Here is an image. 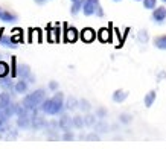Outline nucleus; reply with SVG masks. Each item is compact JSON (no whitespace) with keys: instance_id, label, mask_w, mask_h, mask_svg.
<instances>
[{"instance_id":"f257e3e1","label":"nucleus","mask_w":166,"mask_h":149,"mask_svg":"<svg viewBox=\"0 0 166 149\" xmlns=\"http://www.w3.org/2000/svg\"><path fill=\"white\" fill-rule=\"evenodd\" d=\"M41 111L46 113V114H50V116H55V114H59L64 108V94L62 93H57L52 99H46L41 102L40 105Z\"/></svg>"},{"instance_id":"f03ea898","label":"nucleus","mask_w":166,"mask_h":149,"mask_svg":"<svg viewBox=\"0 0 166 149\" xmlns=\"http://www.w3.org/2000/svg\"><path fill=\"white\" fill-rule=\"evenodd\" d=\"M44 90L43 88H40V90H35V91H32L31 94H28L26 98L23 99V105L26 106V110H35V108L38 106V105H41V102L44 101Z\"/></svg>"},{"instance_id":"7ed1b4c3","label":"nucleus","mask_w":166,"mask_h":149,"mask_svg":"<svg viewBox=\"0 0 166 149\" xmlns=\"http://www.w3.org/2000/svg\"><path fill=\"white\" fill-rule=\"evenodd\" d=\"M98 6H99V0H84L82 12L85 15H93V14H96Z\"/></svg>"},{"instance_id":"20e7f679","label":"nucleus","mask_w":166,"mask_h":149,"mask_svg":"<svg viewBox=\"0 0 166 149\" xmlns=\"http://www.w3.org/2000/svg\"><path fill=\"white\" fill-rule=\"evenodd\" d=\"M152 20H154L156 23H159V24L165 23V20H166V8L165 6L156 8L154 11H152Z\"/></svg>"},{"instance_id":"39448f33","label":"nucleus","mask_w":166,"mask_h":149,"mask_svg":"<svg viewBox=\"0 0 166 149\" xmlns=\"http://www.w3.org/2000/svg\"><path fill=\"white\" fill-rule=\"evenodd\" d=\"M17 125H18L20 128H29V126H31V117L28 116V111L18 116V119H17Z\"/></svg>"},{"instance_id":"423d86ee","label":"nucleus","mask_w":166,"mask_h":149,"mask_svg":"<svg viewBox=\"0 0 166 149\" xmlns=\"http://www.w3.org/2000/svg\"><path fill=\"white\" fill-rule=\"evenodd\" d=\"M58 126L62 129V131H70V126H73L72 123V119L69 116H61L59 122H58Z\"/></svg>"},{"instance_id":"0eeeda50","label":"nucleus","mask_w":166,"mask_h":149,"mask_svg":"<svg viewBox=\"0 0 166 149\" xmlns=\"http://www.w3.org/2000/svg\"><path fill=\"white\" fill-rule=\"evenodd\" d=\"M113 101L114 102H116V103H122L126 98H128V93H126V91H123V90H116V91H114L113 93Z\"/></svg>"},{"instance_id":"6e6552de","label":"nucleus","mask_w":166,"mask_h":149,"mask_svg":"<svg viewBox=\"0 0 166 149\" xmlns=\"http://www.w3.org/2000/svg\"><path fill=\"white\" fill-rule=\"evenodd\" d=\"M156 98H157V93H156L154 90L148 91V94H146V96H145V99H143V102H145V106H146V108H151V106H152V103L156 102Z\"/></svg>"},{"instance_id":"1a4fd4ad","label":"nucleus","mask_w":166,"mask_h":149,"mask_svg":"<svg viewBox=\"0 0 166 149\" xmlns=\"http://www.w3.org/2000/svg\"><path fill=\"white\" fill-rule=\"evenodd\" d=\"M81 37H82V40H84V41L85 43H90V41H93V40H95V31L93 29H84L82 32H81Z\"/></svg>"},{"instance_id":"9d476101","label":"nucleus","mask_w":166,"mask_h":149,"mask_svg":"<svg viewBox=\"0 0 166 149\" xmlns=\"http://www.w3.org/2000/svg\"><path fill=\"white\" fill-rule=\"evenodd\" d=\"M14 91L18 93V94L26 93V91H28V84H26V81H24V79H20L18 82H15V85H14Z\"/></svg>"},{"instance_id":"9b49d317","label":"nucleus","mask_w":166,"mask_h":149,"mask_svg":"<svg viewBox=\"0 0 166 149\" xmlns=\"http://www.w3.org/2000/svg\"><path fill=\"white\" fill-rule=\"evenodd\" d=\"M0 20H2V21H6V23H12V21L17 20V15L11 14L9 11H2V12H0Z\"/></svg>"},{"instance_id":"f8f14e48","label":"nucleus","mask_w":166,"mask_h":149,"mask_svg":"<svg viewBox=\"0 0 166 149\" xmlns=\"http://www.w3.org/2000/svg\"><path fill=\"white\" fill-rule=\"evenodd\" d=\"M44 125H46V122H44V119H43V117L34 116V117L31 119V126H32V128H35V129H38V128H43Z\"/></svg>"},{"instance_id":"ddd939ff","label":"nucleus","mask_w":166,"mask_h":149,"mask_svg":"<svg viewBox=\"0 0 166 149\" xmlns=\"http://www.w3.org/2000/svg\"><path fill=\"white\" fill-rule=\"evenodd\" d=\"M0 43H2L3 46H6V47H17V43L12 40V37H3V35H0Z\"/></svg>"},{"instance_id":"4468645a","label":"nucleus","mask_w":166,"mask_h":149,"mask_svg":"<svg viewBox=\"0 0 166 149\" xmlns=\"http://www.w3.org/2000/svg\"><path fill=\"white\" fill-rule=\"evenodd\" d=\"M154 46L160 50H166V35H162V37H157L154 40Z\"/></svg>"},{"instance_id":"2eb2a0df","label":"nucleus","mask_w":166,"mask_h":149,"mask_svg":"<svg viewBox=\"0 0 166 149\" xmlns=\"http://www.w3.org/2000/svg\"><path fill=\"white\" fill-rule=\"evenodd\" d=\"M9 103H11V96H9V93L2 91V93H0V106L5 108V106H8Z\"/></svg>"},{"instance_id":"dca6fc26","label":"nucleus","mask_w":166,"mask_h":149,"mask_svg":"<svg viewBox=\"0 0 166 149\" xmlns=\"http://www.w3.org/2000/svg\"><path fill=\"white\" fill-rule=\"evenodd\" d=\"M78 106H79V101L75 99L73 96H70L66 101V108H67V110H75V108H78Z\"/></svg>"},{"instance_id":"f3484780","label":"nucleus","mask_w":166,"mask_h":149,"mask_svg":"<svg viewBox=\"0 0 166 149\" xmlns=\"http://www.w3.org/2000/svg\"><path fill=\"white\" fill-rule=\"evenodd\" d=\"M98 34H99L98 35L99 40H101V41H104V43H107V41H110V40H111V34H110L108 29H101Z\"/></svg>"},{"instance_id":"a211bd4d","label":"nucleus","mask_w":166,"mask_h":149,"mask_svg":"<svg viewBox=\"0 0 166 149\" xmlns=\"http://www.w3.org/2000/svg\"><path fill=\"white\" fill-rule=\"evenodd\" d=\"M9 73H11L9 65H8L5 61H0V78H6Z\"/></svg>"},{"instance_id":"6ab92c4d","label":"nucleus","mask_w":166,"mask_h":149,"mask_svg":"<svg viewBox=\"0 0 166 149\" xmlns=\"http://www.w3.org/2000/svg\"><path fill=\"white\" fill-rule=\"evenodd\" d=\"M0 85H2L3 88H6V90H14V82H12L11 79H8V78H0Z\"/></svg>"},{"instance_id":"aec40b11","label":"nucleus","mask_w":166,"mask_h":149,"mask_svg":"<svg viewBox=\"0 0 166 149\" xmlns=\"http://www.w3.org/2000/svg\"><path fill=\"white\" fill-rule=\"evenodd\" d=\"M66 40L70 41V43L76 41V40H78V32H76L75 29H67L66 31Z\"/></svg>"},{"instance_id":"412c9836","label":"nucleus","mask_w":166,"mask_h":149,"mask_svg":"<svg viewBox=\"0 0 166 149\" xmlns=\"http://www.w3.org/2000/svg\"><path fill=\"white\" fill-rule=\"evenodd\" d=\"M84 125H85V126H95V125H96V116L87 114V116L84 117Z\"/></svg>"},{"instance_id":"4be33fe9","label":"nucleus","mask_w":166,"mask_h":149,"mask_svg":"<svg viewBox=\"0 0 166 149\" xmlns=\"http://www.w3.org/2000/svg\"><path fill=\"white\" fill-rule=\"evenodd\" d=\"M11 76H12V78L18 76V69H17V61H15V57H12V59H11Z\"/></svg>"},{"instance_id":"5701e85b","label":"nucleus","mask_w":166,"mask_h":149,"mask_svg":"<svg viewBox=\"0 0 166 149\" xmlns=\"http://www.w3.org/2000/svg\"><path fill=\"white\" fill-rule=\"evenodd\" d=\"M82 3H84L82 0H79V2H73V5H72V11H70L73 15H76V14H78V12L82 9Z\"/></svg>"},{"instance_id":"b1692460","label":"nucleus","mask_w":166,"mask_h":149,"mask_svg":"<svg viewBox=\"0 0 166 149\" xmlns=\"http://www.w3.org/2000/svg\"><path fill=\"white\" fill-rule=\"evenodd\" d=\"M72 123H73V126H76V128H82V126H84V117L75 116V117L72 119Z\"/></svg>"},{"instance_id":"393cba45","label":"nucleus","mask_w":166,"mask_h":149,"mask_svg":"<svg viewBox=\"0 0 166 149\" xmlns=\"http://www.w3.org/2000/svg\"><path fill=\"white\" fill-rule=\"evenodd\" d=\"M95 128H96V132H107V131H108V126H107V123H105V122H102V120L99 122V123L96 122Z\"/></svg>"},{"instance_id":"a878e982","label":"nucleus","mask_w":166,"mask_h":149,"mask_svg":"<svg viewBox=\"0 0 166 149\" xmlns=\"http://www.w3.org/2000/svg\"><path fill=\"white\" fill-rule=\"evenodd\" d=\"M145 9H156L157 6V0H142Z\"/></svg>"},{"instance_id":"bb28decb","label":"nucleus","mask_w":166,"mask_h":149,"mask_svg":"<svg viewBox=\"0 0 166 149\" xmlns=\"http://www.w3.org/2000/svg\"><path fill=\"white\" fill-rule=\"evenodd\" d=\"M18 76H23V78H28L29 76V67L28 65H21L20 69H18Z\"/></svg>"},{"instance_id":"cd10ccee","label":"nucleus","mask_w":166,"mask_h":149,"mask_svg":"<svg viewBox=\"0 0 166 149\" xmlns=\"http://www.w3.org/2000/svg\"><path fill=\"white\" fill-rule=\"evenodd\" d=\"M119 120L122 122V123H131L133 117H131L130 114H120V116H119Z\"/></svg>"},{"instance_id":"c85d7f7f","label":"nucleus","mask_w":166,"mask_h":149,"mask_svg":"<svg viewBox=\"0 0 166 149\" xmlns=\"http://www.w3.org/2000/svg\"><path fill=\"white\" fill-rule=\"evenodd\" d=\"M79 108H81V110H84V111H88V110H90V103H88V101L81 99L79 101Z\"/></svg>"},{"instance_id":"c756f323","label":"nucleus","mask_w":166,"mask_h":149,"mask_svg":"<svg viewBox=\"0 0 166 149\" xmlns=\"http://www.w3.org/2000/svg\"><path fill=\"white\" fill-rule=\"evenodd\" d=\"M62 140H66V142H70V140H75V135L70 132V131H66V134L62 135Z\"/></svg>"},{"instance_id":"7c9ffc66","label":"nucleus","mask_w":166,"mask_h":149,"mask_svg":"<svg viewBox=\"0 0 166 149\" xmlns=\"http://www.w3.org/2000/svg\"><path fill=\"white\" fill-rule=\"evenodd\" d=\"M87 140H92V142H99V134H88L87 137H85Z\"/></svg>"},{"instance_id":"2f4dec72","label":"nucleus","mask_w":166,"mask_h":149,"mask_svg":"<svg viewBox=\"0 0 166 149\" xmlns=\"http://www.w3.org/2000/svg\"><path fill=\"white\" fill-rule=\"evenodd\" d=\"M96 116H98L99 119H104V117L107 116V110H104V108H99V110L96 111Z\"/></svg>"},{"instance_id":"473e14b6","label":"nucleus","mask_w":166,"mask_h":149,"mask_svg":"<svg viewBox=\"0 0 166 149\" xmlns=\"http://www.w3.org/2000/svg\"><path fill=\"white\" fill-rule=\"evenodd\" d=\"M139 40H140V41H143V43L148 40V37H146V32H145V31H142V32L139 34Z\"/></svg>"},{"instance_id":"72a5a7b5","label":"nucleus","mask_w":166,"mask_h":149,"mask_svg":"<svg viewBox=\"0 0 166 149\" xmlns=\"http://www.w3.org/2000/svg\"><path fill=\"white\" fill-rule=\"evenodd\" d=\"M49 88H50V90H57V88H58V82H55V81L49 82Z\"/></svg>"},{"instance_id":"f704fd0d","label":"nucleus","mask_w":166,"mask_h":149,"mask_svg":"<svg viewBox=\"0 0 166 149\" xmlns=\"http://www.w3.org/2000/svg\"><path fill=\"white\" fill-rule=\"evenodd\" d=\"M96 15H99V17H102V15H104V11H102L101 5H99V6H98V9H96Z\"/></svg>"},{"instance_id":"c9c22d12","label":"nucleus","mask_w":166,"mask_h":149,"mask_svg":"<svg viewBox=\"0 0 166 149\" xmlns=\"http://www.w3.org/2000/svg\"><path fill=\"white\" fill-rule=\"evenodd\" d=\"M34 2H35L37 5H44V3L47 2V0H34Z\"/></svg>"},{"instance_id":"e433bc0d","label":"nucleus","mask_w":166,"mask_h":149,"mask_svg":"<svg viewBox=\"0 0 166 149\" xmlns=\"http://www.w3.org/2000/svg\"><path fill=\"white\" fill-rule=\"evenodd\" d=\"M5 122H6V117H0V128L5 125Z\"/></svg>"},{"instance_id":"4c0bfd02","label":"nucleus","mask_w":166,"mask_h":149,"mask_svg":"<svg viewBox=\"0 0 166 149\" xmlns=\"http://www.w3.org/2000/svg\"><path fill=\"white\" fill-rule=\"evenodd\" d=\"M0 117H5V116H3V110H2V106H0ZM6 119H8V117H6Z\"/></svg>"},{"instance_id":"58836bf2","label":"nucleus","mask_w":166,"mask_h":149,"mask_svg":"<svg viewBox=\"0 0 166 149\" xmlns=\"http://www.w3.org/2000/svg\"><path fill=\"white\" fill-rule=\"evenodd\" d=\"M72 2H79V0H72Z\"/></svg>"},{"instance_id":"ea45409f","label":"nucleus","mask_w":166,"mask_h":149,"mask_svg":"<svg viewBox=\"0 0 166 149\" xmlns=\"http://www.w3.org/2000/svg\"><path fill=\"white\" fill-rule=\"evenodd\" d=\"M114 2H120V0H114Z\"/></svg>"},{"instance_id":"a19ab883","label":"nucleus","mask_w":166,"mask_h":149,"mask_svg":"<svg viewBox=\"0 0 166 149\" xmlns=\"http://www.w3.org/2000/svg\"><path fill=\"white\" fill-rule=\"evenodd\" d=\"M2 11H3V9H2V8H0V12H2Z\"/></svg>"},{"instance_id":"79ce46f5","label":"nucleus","mask_w":166,"mask_h":149,"mask_svg":"<svg viewBox=\"0 0 166 149\" xmlns=\"http://www.w3.org/2000/svg\"><path fill=\"white\" fill-rule=\"evenodd\" d=\"M162 2H165V3H166V0H162Z\"/></svg>"},{"instance_id":"37998d69","label":"nucleus","mask_w":166,"mask_h":149,"mask_svg":"<svg viewBox=\"0 0 166 149\" xmlns=\"http://www.w3.org/2000/svg\"><path fill=\"white\" fill-rule=\"evenodd\" d=\"M136 2H140V0H136Z\"/></svg>"}]
</instances>
